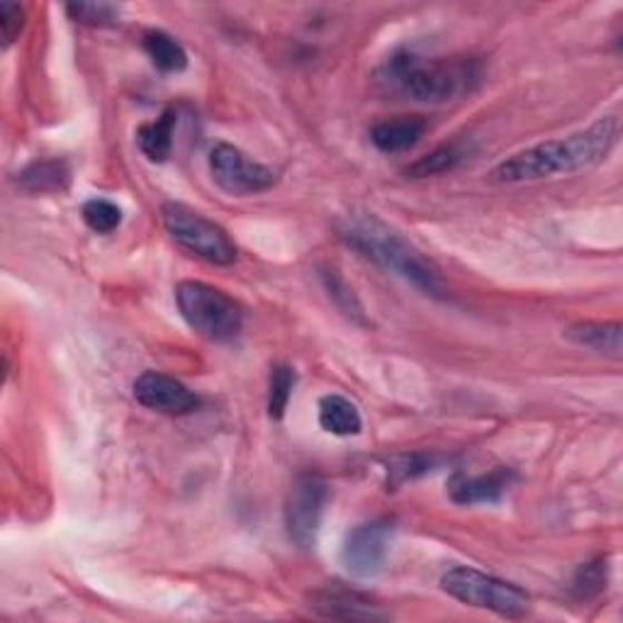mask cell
<instances>
[{
	"label": "cell",
	"mask_w": 623,
	"mask_h": 623,
	"mask_svg": "<svg viewBox=\"0 0 623 623\" xmlns=\"http://www.w3.org/2000/svg\"><path fill=\"white\" fill-rule=\"evenodd\" d=\"M619 141L616 117H602L582 132L563 139H548L541 145L518 151L502 161L492 180L497 184H531V180L551 178L555 174H573L604 161Z\"/></svg>",
	"instance_id": "6da1fadb"
},
{
	"label": "cell",
	"mask_w": 623,
	"mask_h": 623,
	"mask_svg": "<svg viewBox=\"0 0 623 623\" xmlns=\"http://www.w3.org/2000/svg\"><path fill=\"white\" fill-rule=\"evenodd\" d=\"M485 67L477 57L422 59L399 51L380 69V83L417 102H451L471 96L483 83Z\"/></svg>",
	"instance_id": "7a4b0ae2"
},
{
	"label": "cell",
	"mask_w": 623,
	"mask_h": 623,
	"mask_svg": "<svg viewBox=\"0 0 623 623\" xmlns=\"http://www.w3.org/2000/svg\"><path fill=\"white\" fill-rule=\"evenodd\" d=\"M339 237L350 249L366 256L368 261L395 273V276L407 280L424 295L441 297V293H444V283H441L438 270L428 264L407 239H402L395 229H389L385 222H380L378 217H348V222L339 229Z\"/></svg>",
	"instance_id": "3957f363"
},
{
	"label": "cell",
	"mask_w": 623,
	"mask_h": 623,
	"mask_svg": "<svg viewBox=\"0 0 623 623\" xmlns=\"http://www.w3.org/2000/svg\"><path fill=\"white\" fill-rule=\"evenodd\" d=\"M176 305L188 327L207 342H229L241 332L244 312L215 285L184 280L176 285Z\"/></svg>",
	"instance_id": "277c9868"
},
{
	"label": "cell",
	"mask_w": 623,
	"mask_h": 623,
	"mask_svg": "<svg viewBox=\"0 0 623 623\" xmlns=\"http://www.w3.org/2000/svg\"><path fill=\"white\" fill-rule=\"evenodd\" d=\"M441 590L467 606L487 609L504 619H522L531 609L528 594L522 587L495 575L479 573L475 567H451L441 577Z\"/></svg>",
	"instance_id": "5b68a950"
},
{
	"label": "cell",
	"mask_w": 623,
	"mask_h": 623,
	"mask_svg": "<svg viewBox=\"0 0 623 623\" xmlns=\"http://www.w3.org/2000/svg\"><path fill=\"white\" fill-rule=\"evenodd\" d=\"M161 219L171 239L190 256H198L212 266H231L237 261L239 251L229 234L212 219L195 212L192 207L184 202H166L161 207Z\"/></svg>",
	"instance_id": "8992f818"
},
{
	"label": "cell",
	"mask_w": 623,
	"mask_h": 623,
	"mask_svg": "<svg viewBox=\"0 0 623 623\" xmlns=\"http://www.w3.org/2000/svg\"><path fill=\"white\" fill-rule=\"evenodd\" d=\"M329 487L315 473H303L295 477V483L285 497V531L288 538L300 545V548H312L317 543L324 510H327Z\"/></svg>",
	"instance_id": "52a82bcc"
},
{
	"label": "cell",
	"mask_w": 623,
	"mask_h": 623,
	"mask_svg": "<svg viewBox=\"0 0 623 623\" xmlns=\"http://www.w3.org/2000/svg\"><path fill=\"white\" fill-rule=\"evenodd\" d=\"M210 174L215 184L229 195H256L273 188L276 174L268 166L249 159L231 145H215L210 151Z\"/></svg>",
	"instance_id": "ba28073f"
},
{
	"label": "cell",
	"mask_w": 623,
	"mask_h": 623,
	"mask_svg": "<svg viewBox=\"0 0 623 623\" xmlns=\"http://www.w3.org/2000/svg\"><path fill=\"white\" fill-rule=\"evenodd\" d=\"M395 524L389 518H375V522L360 524L348 531L342 548V563L350 575L368 580L380 575L387 563L389 543H393Z\"/></svg>",
	"instance_id": "9c48e42d"
},
{
	"label": "cell",
	"mask_w": 623,
	"mask_h": 623,
	"mask_svg": "<svg viewBox=\"0 0 623 623\" xmlns=\"http://www.w3.org/2000/svg\"><path fill=\"white\" fill-rule=\"evenodd\" d=\"M135 399L141 407L161 414H190L200 407V397L188 389L184 383L171 378L166 373L147 370L135 380Z\"/></svg>",
	"instance_id": "30bf717a"
},
{
	"label": "cell",
	"mask_w": 623,
	"mask_h": 623,
	"mask_svg": "<svg viewBox=\"0 0 623 623\" xmlns=\"http://www.w3.org/2000/svg\"><path fill=\"white\" fill-rule=\"evenodd\" d=\"M309 609L327 619L342 621H385L389 612H385L383 604L373 602L370 596L346 590V587H324L309 596Z\"/></svg>",
	"instance_id": "8fae6325"
},
{
	"label": "cell",
	"mask_w": 623,
	"mask_h": 623,
	"mask_svg": "<svg viewBox=\"0 0 623 623\" xmlns=\"http://www.w3.org/2000/svg\"><path fill=\"white\" fill-rule=\"evenodd\" d=\"M512 479L514 473L506 471V467L477 477L456 475L451 479V500L456 504H495L510 490Z\"/></svg>",
	"instance_id": "7c38bea8"
},
{
	"label": "cell",
	"mask_w": 623,
	"mask_h": 623,
	"mask_svg": "<svg viewBox=\"0 0 623 623\" xmlns=\"http://www.w3.org/2000/svg\"><path fill=\"white\" fill-rule=\"evenodd\" d=\"M424 132L426 120H422V117H397V120H385L375 125L370 129V141L385 154H397L417 147Z\"/></svg>",
	"instance_id": "4fadbf2b"
},
{
	"label": "cell",
	"mask_w": 623,
	"mask_h": 623,
	"mask_svg": "<svg viewBox=\"0 0 623 623\" xmlns=\"http://www.w3.org/2000/svg\"><path fill=\"white\" fill-rule=\"evenodd\" d=\"M621 322H577L565 329V339L577 346L600 350L619 358L621 356Z\"/></svg>",
	"instance_id": "5bb4252c"
},
{
	"label": "cell",
	"mask_w": 623,
	"mask_h": 623,
	"mask_svg": "<svg viewBox=\"0 0 623 623\" xmlns=\"http://www.w3.org/2000/svg\"><path fill=\"white\" fill-rule=\"evenodd\" d=\"M178 122V112L166 110L159 120L141 125L137 129V147L154 164H164L174 151V129Z\"/></svg>",
	"instance_id": "9a60e30c"
},
{
	"label": "cell",
	"mask_w": 623,
	"mask_h": 623,
	"mask_svg": "<svg viewBox=\"0 0 623 623\" xmlns=\"http://www.w3.org/2000/svg\"><path fill=\"white\" fill-rule=\"evenodd\" d=\"M319 426L334 436H356L363 419L354 402L342 395H327L319 399Z\"/></svg>",
	"instance_id": "2e32d148"
},
{
	"label": "cell",
	"mask_w": 623,
	"mask_h": 623,
	"mask_svg": "<svg viewBox=\"0 0 623 623\" xmlns=\"http://www.w3.org/2000/svg\"><path fill=\"white\" fill-rule=\"evenodd\" d=\"M69 164L59 159L34 161L18 174V186L28 192H57L69 186Z\"/></svg>",
	"instance_id": "e0dca14e"
},
{
	"label": "cell",
	"mask_w": 623,
	"mask_h": 623,
	"mask_svg": "<svg viewBox=\"0 0 623 623\" xmlns=\"http://www.w3.org/2000/svg\"><path fill=\"white\" fill-rule=\"evenodd\" d=\"M141 47H145L154 67L164 73H180L188 67L186 49L180 47L171 34L161 30H149L145 39H141Z\"/></svg>",
	"instance_id": "ac0fdd59"
},
{
	"label": "cell",
	"mask_w": 623,
	"mask_h": 623,
	"mask_svg": "<svg viewBox=\"0 0 623 623\" xmlns=\"http://www.w3.org/2000/svg\"><path fill=\"white\" fill-rule=\"evenodd\" d=\"M297 383L295 368L288 366V363H276L270 368V378H268V417L273 422H280L285 417V409L290 405L293 389Z\"/></svg>",
	"instance_id": "d6986e66"
},
{
	"label": "cell",
	"mask_w": 623,
	"mask_h": 623,
	"mask_svg": "<svg viewBox=\"0 0 623 623\" xmlns=\"http://www.w3.org/2000/svg\"><path fill=\"white\" fill-rule=\"evenodd\" d=\"M606 582H609V561L604 555H600L594 557V561H587L577 567L573 584H570V592H573V596L580 602L594 600V596H600L606 590Z\"/></svg>",
	"instance_id": "ffe728a7"
},
{
	"label": "cell",
	"mask_w": 623,
	"mask_h": 623,
	"mask_svg": "<svg viewBox=\"0 0 623 623\" xmlns=\"http://www.w3.org/2000/svg\"><path fill=\"white\" fill-rule=\"evenodd\" d=\"M465 151L458 145H444L434 151H428L422 159L414 161L407 168V176L412 178H426V176H436V174H444L451 171V168H456L463 161Z\"/></svg>",
	"instance_id": "44dd1931"
},
{
	"label": "cell",
	"mask_w": 623,
	"mask_h": 623,
	"mask_svg": "<svg viewBox=\"0 0 623 623\" xmlns=\"http://www.w3.org/2000/svg\"><path fill=\"white\" fill-rule=\"evenodd\" d=\"M436 463H438V458L428 456V453H409V456H397L387 463V485L393 490L405 485L407 479H414L428 471H434Z\"/></svg>",
	"instance_id": "7402d4cb"
},
{
	"label": "cell",
	"mask_w": 623,
	"mask_h": 623,
	"mask_svg": "<svg viewBox=\"0 0 623 623\" xmlns=\"http://www.w3.org/2000/svg\"><path fill=\"white\" fill-rule=\"evenodd\" d=\"M83 222L98 234H112L122 225V210L106 198H93L83 205Z\"/></svg>",
	"instance_id": "603a6c76"
},
{
	"label": "cell",
	"mask_w": 623,
	"mask_h": 623,
	"mask_svg": "<svg viewBox=\"0 0 623 623\" xmlns=\"http://www.w3.org/2000/svg\"><path fill=\"white\" fill-rule=\"evenodd\" d=\"M322 280H324V288H327L329 297L334 300V305L339 307L348 319L366 324V315H363V307L358 303V297L354 295V290L348 288L344 283V278L336 276V270H324L322 273Z\"/></svg>",
	"instance_id": "cb8c5ba5"
},
{
	"label": "cell",
	"mask_w": 623,
	"mask_h": 623,
	"mask_svg": "<svg viewBox=\"0 0 623 623\" xmlns=\"http://www.w3.org/2000/svg\"><path fill=\"white\" fill-rule=\"evenodd\" d=\"M69 18L90 24V28H110L117 20H120V8L110 3H71L67 6Z\"/></svg>",
	"instance_id": "d4e9b609"
},
{
	"label": "cell",
	"mask_w": 623,
	"mask_h": 623,
	"mask_svg": "<svg viewBox=\"0 0 623 623\" xmlns=\"http://www.w3.org/2000/svg\"><path fill=\"white\" fill-rule=\"evenodd\" d=\"M22 24H24V10L18 3L3 0V3H0V37H3V47H10L16 42Z\"/></svg>",
	"instance_id": "484cf974"
}]
</instances>
